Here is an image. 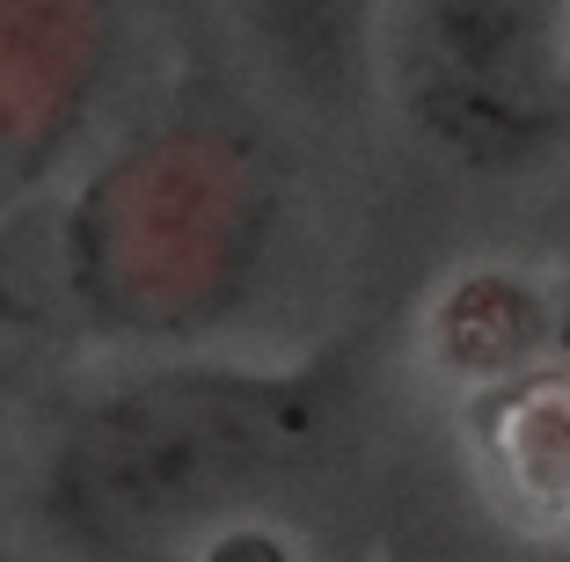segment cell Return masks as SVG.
<instances>
[{"mask_svg": "<svg viewBox=\"0 0 570 562\" xmlns=\"http://www.w3.org/2000/svg\"><path fill=\"white\" fill-rule=\"evenodd\" d=\"M410 110L453 154L512 168L570 132V0H387Z\"/></svg>", "mask_w": 570, "mask_h": 562, "instance_id": "7a4b0ae2", "label": "cell"}, {"mask_svg": "<svg viewBox=\"0 0 570 562\" xmlns=\"http://www.w3.org/2000/svg\"><path fill=\"white\" fill-rule=\"evenodd\" d=\"M235 198L205 183H161V190H125L118 213H96V293L125 322H198L242 256Z\"/></svg>", "mask_w": 570, "mask_h": 562, "instance_id": "3957f363", "label": "cell"}, {"mask_svg": "<svg viewBox=\"0 0 570 562\" xmlns=\"http://www.w3.org/2000/svg\"><path fill=\"white\" fill-rule=\"evenodd\" d=\"M249 22L264 30V45L278 51L285 67L315 88H344L366 45L373 0H242Z\"/></svg>", "mask_w": 570, "mask_h": 562, "instance_id": "277c9868", "label": "cell"}, {"mask_svg": "<svg viewBox=\"0 0 570 562\" xmlns=\"http://www.w3.org/2000/svg\"><path fill=\"white\" fill-rule=\"evenodd\" d=\"M498 453L527 496L541 504H570V387H527L512 410L498 416Z\"/></svg>", "mask_w": 570, "mask_h": 562, "instance_id": "5b68a950", "label": "cell"}, {"mask_svg": "<svg viewBox=\"0 0 570 562\" xmlns=\"http://www.w3.org/2000/svg\"><path fill=\"white\" fill-rule=\"evenodd\" d=\"M301 446V402L271 381H154L102 402L59 453V519L88 548L147 555L213 526Z\"/></svg>", "mask_w": 570, "mask_h": 562, "instance_id": "6da1fadb", "label": "cell"}]
</instances>
